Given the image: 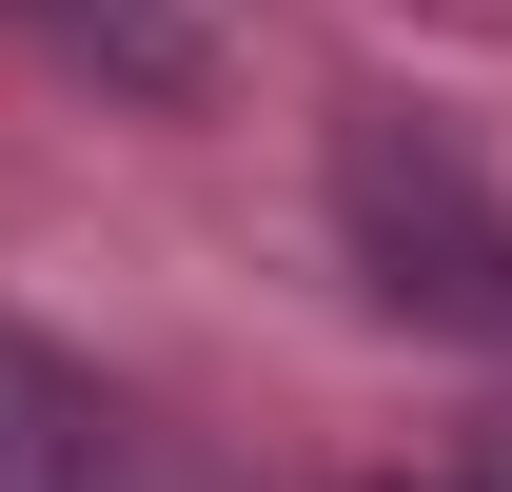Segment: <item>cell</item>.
<instances>
[{
    "mask_svg": "<svg viewBox=\"0 0 512 492\" xmlns=\"http://www.w3.org/2000/svg\"><path fill=\"white\" fill-rule=\"evenodd\" d=\"M335 217H355V256H375L394 315H434V335H493V355H512V197L473 178L453 138L355 119V138H335Z\"/></svg>",
    "mask_w": 512,
    "mask_h": 492,
    "instance_id": "obj_1",
    "label": "cell"
},
{
    "mask_svg": "<svg viewBox=\"0 0 512 492\" xmlns=\"http://www.w3.org/2000/svg\"><path fill=\"white\" fill-rule=\"evenodd\" d=\"M0 492H119V414L40 335H0Z\"/></svg>",
    "mask_w": 512,
    "mask_h": 492,
    "instance_id": "obj_2",
    "label": "cell"
},
{
    "mask_svg": "<svg viewBox=\"0 0 512 492\" xmlns=\"http://www.w3.org/2000/svg\"><path fill=\"white\" fill-rule=\"evenodd\" d=\"M60 60H99V79H138V99H197V20L178 0H20Z\"/></svg>",
    "mask_w": 512,
    "mask_h": 492,
    "instance_id": "obj_3",
    "label": "cell"
},
{
    "mask_svg": "<svg viewBox=\"0 0 512 492\" xmlns=\"http://www.w3.org/2000/svg\"><path fill=\"white\" fill-rule=\"evenodd\" d=\"M493 492H512V453H493Z\"/></svg>",
    "mask_w": 512,
    "mask_h": 492,
    "instance_id": "obj_4",
    "label": "cell"
}]
</instances>
